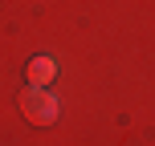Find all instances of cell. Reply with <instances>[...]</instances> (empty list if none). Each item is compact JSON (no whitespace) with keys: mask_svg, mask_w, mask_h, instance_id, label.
<instances>
[{"mask_svg":"<svg viewBox=\"0 0 155 146\" xmlns=\"http://www.w3.org/2000/svg\"><path fill=\"white\" fill-rule=\"evenodd\" d=\"M53 77H57V61H53V57L41 53V57L29 61V85H49Z\"/></svg>","mask_w":155,"mask_h":146,"instance_id":"2","label":"cell"},{"mask_svg":"<svg viewBox=\"0 0 155 146\" xmlns=\"http://www.w3.org/2000/svg\"><path fill=\"white\" fill-rule=\"evenodd\" d=\"M57 98H53V89L49 85H29V89H21V114H25V122H33V126H53L57 122Z\"/></svg>","mask_w":155,"mask_h":146,"instance_id":"1","label":"cell"}]
</instances>
